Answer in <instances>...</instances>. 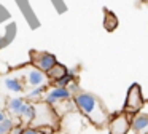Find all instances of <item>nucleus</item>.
<instances>
[{
    "label": "nucleus",
    "instance_id": "1",
    "mask_svg": "<svg viewBox=\"0 0 148 134\" xmlns=\"http://www.w3.org/2000/svg\"><path fill=\"white\" fill-rule=\"evenodd\" d=\"M73 102L77 110H80V113L84 115L94 126L103 128L108 124V112L94 94L86 91H78L77 94H73Z\"/></svg>",
    "mask_w": 148,
    "mask_h": 134
},
{
    "label": "nucleus",
    "instance_id": "2",
    "mask_svg": "<svg viewBox=\"0 0 148 134\" xmlns=\"http://www.w3.org/2000/svg\"><path fill=\"white\" fill-rule=\"evenodd\" d=\"M58 121L59 117L56 115L54 108L51 107L49 104L46 102H35V118H34L32 124L30 126H35V128H43V126H48L54 129L58 126Z\"/></svg>",
    "mask_w": 148,
    "mask_h": 134
},
{
    "label": "nucleus",
    "instance_id": "3",
    "mask_svg": "<svg viewBox=\"0 0 148 134\" xmlns=\"http://www.w3.org/2000/svg\"><path fill=\"white\" fill-rule=\"evenodd\" d=\"M143 104H145V99H143V94H142V89H140V85L137 83H132L127 89V94H126V101H124V112L129 115H135L143 108Z\"/></svg>",
    "mask_w": 148,
    "mask_h": 134
},
{
    "label": "nucleus",
    "instance_id": "4",
    "mask_svg": "<svg viewBox=\"0 0 148 134\" xmlns=\"http://www.w3.org/2000/svg\"><path fill=\"white\" fill-rule=\"evenodd\" d=\"M26 83L18 73L5 75L0 78V94H11V96H19L26 93Z\"/></svg>",
    "mask_w": 148,
    "mask_h": 134
},
{
    "label": "nucleus",
    "instance_id": "5",
    "mask_svg": "<svg viewBox=\"0 0 148 134\" xmlns=\"http://www.w3.org/2000/svg\"><path fill=\"white\" fill-rule=\"evenodd\" d=\"M29 62L32 67L42 70V72H48L56 62H58V57L56 54L49 53V51H37V50H30L29 54Z\"/></svg>",
    "mask_w": 148,
    "mask_h": 134
},
{
    "label": "nucleus",
    "instance_id": "6",
    "mask_svg": "<svg viewBox=\"0 0 148 134\" xmlns=\"http://www.w3.org/2000/svg\"><path fill=\"white\" fill-rule=\"evenodd\" d=\"M16 73L24 80L26 86H29V88H35V86L48 85L46 73L42 72V70H38V69H35V67H32V66L24 67L23 70H19V72H16Z\"/></svg>",
    "mask_w": 148,
    "mask_h": 134
},
{
    "label": "nucleus",
    "instance_id": "7",
    "mask_svg": "<svg viewBox=\"0 0 148 134\" xmlns=\"http://www.w3.org/2000/svg\"><path fill=\"white\" fill-rule=\"evenodd\" d=\"M131 117L126 112L116 113L112 120H108V134H127L131 131Z\"/></svg>",
    "mask_w": 148,
    "mask_h": 134
},
{
    "label": "nucleus",
    "instance_id": "8",
    "mask_svg": "<svg viewBox=\"0 0 148 134\" xmlns=\"http://www.w3.org/2000/svg\"><path fill=\"white\" fill-rule=\"evenodd\" d=\"M72 97H73V94L70 93L69 88H61V86L51 85L49 88H46V93L43 96V102H46V104H49L53 107V105L59 104L62 101H69Z\"/></svg>",
    "mask_w": 148,
    "mask_h": 134
},
{
    "label": "nucleus",
    "instance_id": "9",
    "mask_svg": "<svg viewBox=\"0 0 148 134\" xmlns=\"http://www.w3.org/2000/svg\"><path fill=\"white\" fill-rule=\"evenodd\" d=\"M24 102H26V97H23V96H10L7 99V104H5L7 115L11 118L19 120V115H21V110L24 107Z\"/></svg>",
    "mask_w": 148,
    "mask_h": 134
},
{
    "label": "nucleus",
    "instance_id": "10",
    "mask_svg": "<svg viewBox=\"0 0 148 134\" xmlns=\"http://www.w3.org/2000/svg\"><path fill=\"white\" fill-rule=\"evenodd\" d=\"M131 131L135 134H148V113L138 112L131 117Z\"/></svg>",
    "mask_w": 148,
    "mask_h": 134
},
{
    "label": "nucleus",
    "instance_id": "11",
    "mask_svg": "<svg viewBox=\"0 0 148 134\" xmlns=\"http://www.w3.org/2000/svg\"><path fill=\"white\" fill-rule=\"evenodd\" d=\"M34 118H35V104H34V102L26 101V102H24L23 110H21V115H19L18 123L23 124V126H30L32 121H34Z\"/></svg>",
    "mask_w": 148,
    "mask_h": 134
},
{
    "label": "nucleus",
    "instance_id": "12",
    "mask_svg": "<svg viewBox=\"0 0 148 134\" xmlns=\"http://www.w3.org/2000/svg\"><path fill=\"white\" fill-rule=\"evenodd\" d=\"M67 72H69V69L64 66V64L56 62L54 66H53L48 72H46V78H48V82L54 83V82H58L59 78H62V77H64Z\"/></svg>",
    "mask_w": 148,
    "mask_h": 134
},
{
    "label": "nucleus",
    "instance_id": "13",
    "mask_svg": "<svg viewBox=\"0 0 148 134\" xmlns=\"http://www.w3.org/2000/svg\"><path fill=\"white\" fill-rule=\"evenodd\" d=\"M53 108H54V112H56L58 117H64V115H67V113H70V112L77 110L75 102H73V97L69 99V101H62V102H59V104L53 105Z\"/></svg>",
    "mask_w": 148,
    "mask_h": 134
},
{
    "label": "nucleus",
    "instance_id": "14",
    "mask_svg": "<svg viewBox=\"0 0 148 134\" xmlns=\"http://www.w3.org/2000/svg\"><path fill=\"white\" fill-rule=\"evenodd\" d=\"M46 88L48 86L46 85H43V86H35V88H30V91L29 93H24L26 94V101H29V102H40L43 99V96H45V93H46Z\"/></svg>",
    "mask_w": 148,
    "mask_h": 134
},
{
    "label": "nucleus",
    "instance_id": "15",
    "mask_svg": "<svg viewBox=\"0 0 148 134\" xmlns=\"http://www.w3.org/2000/svg\"><path fill=\"white\" fill-rule=\"evenodd\" d=\"M103 15H105V19H103V26H105V29L108 32L115 30L116 26H118V19H116L115 13L108 11V10L105 8V10H103Z\"/></svg>",
    "mask_w": 148,
    "mask_h": 134
},
{
    "label": "nucleus",
    "instance_id": "16",
    "mask_svg": "<svg viewBox=\"0 0 148 134\" xmlns=\"http://www.w3.org/2000/svg\"><path fill=\"white\" fill-rule=\"evenodd\" d=\"M73 82H77V77H75V72L73 70H69L67 73H65L62 78H59L58 82H54L53 83V86H61V88H67L70 83H73Z\"/></svg>",
    "mask_w": 148,
    "mask_h": 134
},
{
    "label": "nucleus",
    "instance_id": "17",
    "mask_svg": "<svg viewBox=\"0 0 148 134\" xmlns=\"http://www.w3.org/2000/svg\"><path fill=\"white\" fill-rule=\"evenodd\" d=\"M16 124H18V121L14 118L7 117L3 121H0V134H10Z\"/></svg>",
    "mask_w": 148,
    "mask_h": 134
},
{
    "label": "nucleus",
    "instance_id": "18",
    "mask_svg": "<svg viewBox=\"0 0 148 134\" xmlns=\"http://www.w3.org/2000/svg\"><path fill=\"white\" fill-rule=\"evenodd\" d=\"M53 131V128L43 126V128H35V126H24L21 134H49Z\"/></svg>",
    "mask_w": 148,
    "mask_h": 134
},
{
    "label": "nucleus",
    "instance_id": "19",
    "mask_svg": "<svg viewBox=\"0 0 148 134\" xmlns=\"http://www.w3.org/2000/svg\"><path fill=\"white\" fill-rule=\"evenodd\" d=\"M7 117H8V115H7V110H5V108H0V121H3Z\"/></svg>",
    "mask_w": 148,
    "mask_h": 134
},
{
    "label": "nucleus",
    "instance_id": "20",
    "mask_svg": "<svg viewBox=\"0 0 148 134\" xmlns=\"http://www.w3.org/2000/svg\"><path fill=\"white\" fill-rule=\"evenodd\" d=\"M2 45H3V40H2V37H0V48H2Z\"/></svg>",
    "mask_w": 148,
    "mask_h": 134
}]
</instances>
